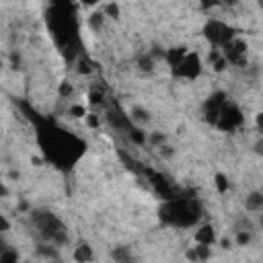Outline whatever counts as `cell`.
<instances>
[{"label":"cell","instance_id":"14","mask_svg":"<svg viewBox=\"0 0 263 263\" xmlns=\"http://www.w3.org/2000/svg\"><path fill=\"white\" fill-rule=\"evenodd\" d=\"M89 25L93 27V29H101V25H103V12H95V15H91L89 19Z\"/></svg>","mask_w":263,"mask_h":263},{"label":"cell","instance_id":"28","mask_svg":"<svg viewBox=\"0 0 263 263\" xmlns=\"http://www.w3.org/2000/svg\"><path fill=\"white\" fill-rule=\"evenodd\" d=\"M8 196V189H6V185L0 181V198H6Z\"/></svg>","mask_w":263,"mask_h":263},{"label":"cell","instance_id":"17","mask_svg":"<svg viewBox=\"0 0 263 263\" xmlns=\"http://www.w3.org/2000/svg\"><path fill=\"white\" fill-rule=\"evenodd\" d=\"M68 113H70L72 117H87V109L82 107V105H72Z\"/></svg>","mask_w":263,"mask_h":263},{"label":"cell","instance_id":"9","mask_svg":"<svg viewBox=\"0 0 263 263\" xmlns=\"http://www.w3.org/2000/svg\"><path fill=\"white\" fill-rule=\"evenodd\" d=\"M130 117H132V121H138V123H144V121L150 119V115L144 111V109H140V107H134L132 113H130Z\"/></svg>","mask_w":263,"mask_h":263},{"label":"cell","instance_id":"11","mask_svg":"<svg viewBox=\"0 0 263 263\" xmlns=\"http://www.w3.org/2000/svg\"><path fill=\"white\" fill-rule=\"evenodd\" d=\"M113 259L119 261V263H128V261H132V259H130V251H128L126 247L115 249V251H113Z\"/></svg>","mask_w":263,"mask_h":263},{"label":"cell","instance_id":"12","mask_svg":"<svg viewBox=\"0 0 263 263\" xmlns=\"http://www.w3.org/2000/svg\"><path fill=\"white\" fill-rule=\"evenodd\" d=\"M193 251H196L198 263H200V261H206L208 257H210V247H208V245H198V247H193Z\"/></svg>","mask_w":263,"mask_h":263},{"label":"cell","instance_id":"22","mask_svg":"<svg viewBox=\"0 0 263 263\" xmlns=\"http://www.w3.org/2000/svg\"><path fill=\"white\" fill-rule=\"evenodd\" d=\"M237 241H239V245H247L249 241H251V234L245 232V230H241V232L237 234Z\"/></svg>","mask_w":263,"mask_h":263},{"label":"cell","instance_id":"15","mask_svg":"<svg viewBox=\"0 0 263 263\" xmlns=\"http://www.w3.org/2000/svg\"><path fill=\"white\" fill-rule=\"evenodd\" d=\"M130 140L136 142V144H144V142H146V136H144V132H140V130H132V128H130Z\"/></svg>","mask_w":263,"mask_h":263},{"label":"cell","instance_id":"6","mask_svg":"<svg viewBox=\"0 0 263 263\" xmlns=\"http://www.w3.org/2000/svg\"><path fill=\"white\" fill-rule=\"evenodd\" d=\"M196 241H198V245H214V241H216V232H214V228L210 226V224H204V226H200L198 228V232H196Z\"/></svg>","mask_w":263,"mask_h":263},{"label":"cell","instance_id":"1","mask_svg":"<svg viewBox=\"0 0 263 263\" xmlns=\"http://www.w3.org/2000/svg\"><path fill=\"white\" fill-rule=\"evenodd\" d=\"M160 216H162V220H167V222H171V224L189 226L200 218V206L196 202L175 200V202H169L167 206L162 208Z\"/></svg>","mask_w":263,"mask_h":263},{"label":"cell","instance_id":"31","mask_svg":"<svg viewBox=\"0 0 263 263\" xmlns=\"http://www.w3.org/2000/svg\"><path fill=\"white\" fill-rule=\"evenodd\" d=\"M128 263H132V261H128Z\"/></svg>","mask_w":263,"mask_h":263},{"label":"cell","instance_id":"27","mask_svg":"<svg viewBox=\"0 0 263 263\" xmlns=\"http://www.w3.org/2000/svg\"><path fill=\"white\" fill-rule=\"evenodd\" d=\"M160 155H162V157H171V155H173L171 146H160Z\"/></svg>","mask_w":263,"mask_h":263},{"label":"cell","instance_id":"20","mask_svg":"<svg viewBox=\"0 0 263 263\" xmlns=\"http://www.w3.org/2000/svg\"><path fill=\"white\" fill-rule=\"evenodd\" d=\"M226 64H228V62H226V60H224L222 56H220V58H218L216 62H212V66H214V70H216V72H222L224 68H226Z\"/></svg>","mask_w":263,"mask_h":263},{"label":"cell","instance_id":"4","mask_svg":"<svg viewBox=\"0 0 263 263\" xmlns=\"http://www.w3.org/2000/svg\"><path fill=\"white\" fill-rule=\"evenodd\" d=\"M206 37L210 39L214 46H226L228 41L234 39L232 29H230L228 25L220 23V21H210V23L206 25Z\"/></svg>","mask_w":263,"mask_h":263},{"label":"cell","instance_id":"8","mask_svg":"<svg viewBox=\"0 0 263 263\" xmlns=\"http://www.w3.org/2000/svg\"><path fill=\"white\" fill-rule=\"evenodd\" d=\"M261 206H263V196H261L259 191L251 193V196L247 198V210H253V212H257V210H261Z\"/></svg>","mask_w":263,"mask_h":263},{"label":"cell","instance_id":"7","mask_svg":"<svg viewBox=\"0 0 263 263\" xmlns=\"http://www.w3.org/2000/svg\"><path fill=\"white\" fill-rule=\"evenodd\" d=\"M74 259L78 263H89L93 259V249L87 245V243H80L76 249H74Z\"/></svg>","mask_w":263,"mask_h":263},{"label":"cell","instance_id":"3","mask_svg":"<svg viewBox=\"0 0 263 263\" xmlns=\"http://www.w3.org/2000/svg\"><path fill=\"white\" fill-rule=\"evenodd\" d=\"M243 123V113H241V109L234 105V103H224L222 107H220V111H218V121H216V126L218 128H222V130H232V128H237Z\"/></svg>","mask_w":263,"mask_h":263},{"label":"cell","instance_id":"30","mask_svg":"<svg viewBox=\"0 0 263 263\" xmlns=\"http://www.w3.org/2000/svg\"><path fill=\"white\" fill-rule=\"evenodd\" d=\"M50 263H60V261H50Z\"/></svg>","mask_w":263,"mask_h":263},{"label":"cell","instance_id":"29","mask_svg":"<svg viewBox=\"0 0 263 263\" xmlns=\"http://www.w3.org/2000/svg\"><path fill=\"white\" fill-rule=\"evenodd\" d=\"M222 247L228 249V247H230V241H228V239H222Z\"/></svg>","mask_w":263,"mask_h":263},{"label":"cell","instance_id":"2","mask_svg":"<svg viewBox=\"0 0 263 263\" xmlns=\"http://www.w3.org/2000/svg\"><path fill=\"white\" fill-rule=\"evenodd\" d=\"M33 220L41 232V237L50 243H64L66 241V230L62 226L60 220L50 214V212H33Z\"/></svg>","mask_w":263,"mask_h":263},{"label":"cell","instance_id":"21","mask_svg":"<svg viewBox=\"0 0 263 263\" xmlns=\"http://www.w3.org/2000/svg\"><path fill=\"white\" fill-rule=\"evenodd\" d=\"M37 251H39V255H46V257H56V251H53V249H50L48 245H41V247L37 249Z\"/></svg>","mask_w":263,"mask_h":263},{"label":"cell","instance_id":"25","mask_svg":"<svg viewBox=\"0 0 263 263\" xmlns=\"http://www.w3.org/2000/svg\"><path fill=\"white\" fill-rule=\"evenodd\" d=\"M8 228H10V222H8V220L2 214H0V232H6Z\"/></svg>","mask_w":263,"mask_h":263},{"label":"cell","instance_id":"10","mask_svg":"<svg viewBox=\"0 0 263 263\" xmlns=\"http://www.w3.org/2000/svg\"><path fill=\"white\" fill-rule=\"evenodd\" d=\"M214 183H216V189H218L220 193H226V191H228V187H230L228 179H226L222 173H218V175L214 177Z\"/></svg>","mask_w":263,"mask_h":263},{"label":"cell","instance_id":"26","mask_svg":"<svg viewBox=\"0 0 263 263\" xmlns=\"http://www.w3.org/2000/svg\"><path fill=\"white\" fill-rule=\"evenodd\" d=\"M91 70H93V68H91L87 62H80V64H78V72H80V74H89Z\"/></svg>","mask_w":263,"mask_h":263},{"label":"cell","instance_id":"23","mask_svg":"<svg viewBox=\"0 0 263 263\" xmlns=\"http://www.w3.org/2000/svg\"><path fill=\"white\" fill-rule=\"evenodd\" d=\"M87 123H89V128H99V117L93 115V113H89V115H87Z\"/></svg>","mask_w":263,"mask_h":263},{"label":"cell","instance_id":"19","mask_svg":"<svg viewBox=\"0 0 263 263\" xmlns=\"http://www.w3.org/2000/svg\"><path fill=\"white\" fill-rule=\"evenodd\" d=\"M105 15L113 17V19H115V17H119V6H117V4H113V2H111V4H105Z\"/></svg>","mask_w":263,"mask_h":263},{"label":"cell","instance_id":"5","mask_svg":"<svg viewBox=\"0 0 263 263\" xmlns=\"http://www.w3.org/2000/svg\"><path fill=\"white\" fill-rule=\"evenodd\" d=\"M200 70H202V62H200V58L196 56V53H185V58L173 68V72L177 76H183V78H189V80L198 78Z\"/></svg>","mask_w":263,"mask_h":263},{"label":"cell","instance_id":"24","mask_svg":"<svg viewBox=\"0 0 263 263\" xmlns=\"http://www.w3.org/2000/svg\"><path fill=\"white\" fill-rule=\"evenodd\" d=\"M91 103H93V105H97V103H103V93H97V91H93V93H91Z\"/></svg>","mask_w":263,"mask_h":263},{"label":"cell","instance_id":"13","mask_svg":"<svg viewBox=\"0 0 263 263\" xmlns=\"http://www.w3.org/2000/svg\"><path fill=\"white\" fill-rule=\"evenodd\" d=\"M0 263H19V255L15 251H2L0 253Z\"/></svg>","mask_w":263,"mask_h":263},{"label":"cell","instance_id":"16","mask_svg":"<svg viewBox=\"0 0 263 263\" xmlns=\"http://www.w3.org/2000/svg\"><path fill=\"white\" fill-rule=\"evenodd\" d=\"M58 93H60V97L64 99V97H70L72 95V85L68 80H64V82H60V89H58Z\"/></svg>","mask_w":263,"mask_h":263},{"label":"cell","instance_id":"18","mask_svg":"<svg viewBox=\"0 0 263 263\" xmlns=\"http://www.w3.org/2000/svg\"><path fill=\"white\" fill-rule=\"evenodd\" d=\"M148 142L155 144V146H164V136L162 134H150L148 136Z\"/></svg>","mask_w":263,"mask_h":263}]
</instances>
